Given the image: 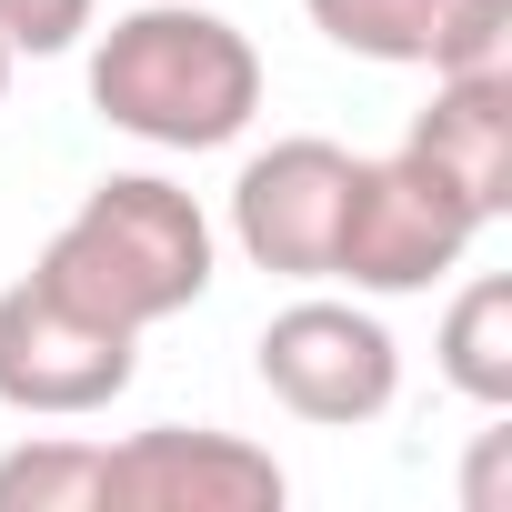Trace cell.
<instances>
[{
    "label": "cell",
    "instance_id": "obj_1",
    "mask_svg": "<svg viewBox=\"0 0 512 512\" xmlns=\"http://www.w3.org/2000/svg\"><path fill=\"white\" fill-rule=\"evenodd\" d=\"M91 111L151 151H221L262 111V51L201 0H141L91 41Z\"/></svg>",
    "mask_w": 512,
    "mask_h": 512
},
{
    "label": "cell",
    "instance_id": "obj_2",
    "mask_svg": "<svg viewBox=\"0 0 512 512\" xmlns=\"http://www.w3.org/2000/svg\"><path fill=\"white\" fill-rule=\"evenodd\" d=\"M211 262H221V241H211V211L161 181V171H111L81 191V211L41 241V262L31 282H51L71 312L111 322V332H151L171 312H191L211 292Z\"/></svg>",
    "mask_w": 512,
    "mask_h": 512
},
{
    "label": "cell",
    "instance_id": "obj_3",
    "mask_svg": "<svg viewBox=\"0 0 512 512\" xmlns=\"http://www.w3.org/2000/svg\"><path fill=\"white\" fill-rule=\"evenodd\" d=\"M492 221L412 151L392 161H352V201H342V241H332V282H352L362 302H402L462 272V251Z\"/></svg>",
    "mask_w": 512,
    "mask_h": 512
},
{
    "label": "cell",
    "instance_id": "obj_4",
    "mask_svg": "<svg viewBox=\"0 0 512 512\" xmlns=\"http://www.w3.org/2000/svg\"><path fill=\"white\" fill-rule=\"evenodd\" d=\"M251 362H262V392L292 412V422H322V432H362L392 412L402 392V342L382 332V312L332 302V292H302L262 322V342H251Z\"/></svg>",
    "mask_w": 512,
    "mask_h": 512
},
{
    "label": "cell",
    "instance_id": "obj_5",
    "mask_svg": "<svg viewBox=\"0 0 512 512\" xmlns=\"http://www.w3.org/2000/svg\"><path fill=\"white\" fill-rule=\"evenodd\" d=\"M282 492L292 472L262 442L201 422H151L91 452V512H282Z\"/></svg>",
    "mask_w": 512,
    "mask_h": 512
},
{
    "label": "cell",
    "instance_id": "obj_6",
    "mask_svg": "<svg viewBox=\"0 0 512 512\" xmlns=\"http://www.w3.org/2000/svg\"><path fill=\"white\" fill-rule=\"evenodd\" d=\"M141 372V332H111L91 312H71L51 282H11L0 292V402L31 422H81L111 412Z\"/></svg>",
    "mask_w": 512,
    "mask_h": 512
},
{
    "label": "cell",
    "instance_id": "obj_7",
    "mask_svg": "<svg viewBox=\"0 0 512 512\" xmlns=\"http://www.w3.org/2000/svg\"><path fill=\"white\" fill-rule=\"evenodd\" d=\"M342 201H352V151L322 131H292L272 151H251L231 181V241L251 272L282 282H332V241H342Z\"/></svg>",
    "mask_w": 512,
    "mask_h": 512
},
{
    "label": "cell",
    "instance_id": "obj_8",
    "mask_svg": "<svg viewBox=\"0 0 512 512\" xmlns=\"http://www.w3.org/2000/svg\"><path fill=\"white\" fill-rule=\"evenodd\" d=\"M312 31L382 71H472L512 51V0H302Z\"/></svg>",
    "mask_w": 512,
    "mask_h": 512
},
{
    "label": "cell",
    "instance_id": "obj_9",
    "mask_svg": "<svg viewBox=\"0 0 512 512\" xmlns=\"http://www.w3.org/2000/svg\"><path fill=\"white\" fill-rule=\"evenodd\" d=\"M412 161H432L482 221L512 211V61H472V71H432V101L402 131Z\"/></svg>",
    "mask_w": 512,
    "mask_h": 512
},
{
    "label": "cell",
    "instance_id": "obj_10",
    "mask_svg": "<svg viewBox=\"0 0 512 512\" xmlns=\"http://www.w3.org/2000/svg\"><path fill=\"white\" fill-rule=\"evenodd\" d=\"M442 382L462 392V402H482V412H512V282L502 272H482V282H462L452 292V312H442Z\"/></svg>",
    "mask_w": 512,
    "mask_h": 512
},
{
    "label": "cell",
    "instance_id": "obj_11",
    "mask_svg": "<svg viewBox=\"0 0 512 512\" xmlns=\"http://www.w3.org/2000/svg\"><path fill=\"white\" fill-rule=\"evenodd\" d=\"M91 452L101 442H71V432L0 452V512H91Z\"/></svg>",
    "mask_w": 512,
    "mask_h": 512
},
{
    "label": "cell",
    "instance_id": "obj_12",
    "mask_svg": "<svg viewBox=\"0 0 512 512\" xmlns=\"http://www.w3.org/2000/svg\"><path fill=\"white\" fill-rule=\"evenodd\" d=\"M101 21V0H0V51L11 61H61Z\"/></svg>",
    "mask_w": 512,
    "mask_h": 512
},
{
    "label": "cell",
    "instance_id": "obj_13",
    "mask_svg": "<svg viewBox=\"0 0 512 512\" xmlns=\"http://www.w3.org/2000/svg\"><path fill=\"white\" fill-rule=\"evenodd\" d=\"M502 482H512V432H482L462 472V512H502Z\"/></svg>",
    "mask_w": 512,
    "mask_h": 512
},
{
    "label": "cell",
    "instance_id": "obj_14",
    "mask_svg": "<svg viewBox=\"0 0 512 512\" xmlns=\"http://www.w3.org/2000/svg\"><path fill=\"white\" fill-rule=\"evenodd\" d=\"M0 101H11V51H0Z\"/></svg>",
    "mask_w": 512,
    "mask_h": 512
}]
</instances>
